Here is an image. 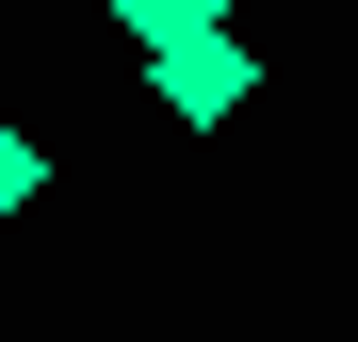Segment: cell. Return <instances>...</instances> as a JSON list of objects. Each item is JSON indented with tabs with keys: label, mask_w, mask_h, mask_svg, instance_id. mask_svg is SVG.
<instances>
[{
	"label": "cell",
	"mask_w": 358,
	"mask_h": 342,
	"mask_svg": "<svg viewBox=\"0 0 358 342\" xmlns=\"http://www.w3.org/2000/svg\"><path fill=\"white\" fill-rule=\"evenodd\" d=\"M147 66H163V114H179V131H228V114L261 98V49L228 33V17H212V33H179V49H147Z\"/></svg>",
	"instance_id": "1"
},
{
	"label": "cell",
	"mask_w": 358,
	"mask_h": 342,
	"mask_svg": "<svg viewBox=\"0 0 358 342\" xmlns=\"http://www.w3.org/2000/svg\"><path fill=\"white\" fill-rule=\"evenodd\" d=\"M114 33H131V49H179V33H212V0H114Z\"/></svg>",
	"instance_id": "3"
},
{
	"label": "cell",
	"mask_w": 358,
	"mask_h": 342,
	"mask_svg": "<svg viewBox=\"0 0 358 342\" xmlns=\"http://www.w3.org/2000/svg\"><path fill=\"white\" fill-rule=\"evenodd\" d=\"M33 196H49V147H33V131H17V114H0V228H17V212H33Z\"/></svg>",
	"instance_id": "2"
}]
</instances>
